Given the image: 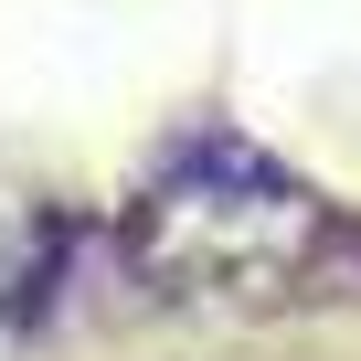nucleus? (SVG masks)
<instances>
[{"label": "nucleus", "instance_id": "2", "mask_svg": "<svg viewBox=\"0 0 361 361\" xmlns=\"http://www.w3.org/2000/svg\"><path fill=\"white\" fill-rule=\"evenodd\" d=\"M43 266H54V224H43V202L0 192V308H22V298L43 287Z\"/></svg>", "mask_w": 361, "mask_h": 361}, {"label": "nucleus", "instance_id": "1", "mask_svg": "<svg viewBox=\"0 0 361 361\" xmlns=\"http://www.w3.org/2000/svg\"><path fill=\"white\" fill-rule=\"evenodd\" d=\"M128 255L159 287L255 298V287H287L319 255V202L298 192L276 159H255L234 138H202V149H180L149 180V202L128 213Z\"/></svg>", "mask_w": 361, "mask_h": 361}]
</instances>
